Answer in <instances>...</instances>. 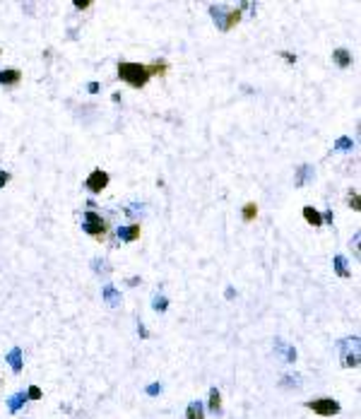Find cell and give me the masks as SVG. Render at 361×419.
<instances>
[{
	"instance_id": "6da1fadb",
	"label": "cell",
	"mask_w": 361,
	"mask_h": 419,
	"mask_svg": "<svg viewBox=\"0 0 361 419\" xmlns=\"http://www.w3.org/2000/svg\"><path fill=\"white\" fill-rule=\"evenodd\" d=\"M118 77L123 79V82H128L130 87L140 89L147 85V79L152 75H149L147 65H142V63H121L118 65Z\"/></svg>"
},
{
	"instance_id": "7a4b0ae2",
	"label": "cell",
	"mask_w": 361,
	"mask_h": 419,
	"mask_svg": "<svg viewBox=\"0 0 361 419\" xmlns=\"http://www.w3.org/2000/svg\"><path fill=\"white\" fill-rule=\"evenodd\" d=\"M210 15H212L214 24L219 27L222 32H229V29H234L236 24L241 22V10H227L224 5H212L210 8Z\"/></svg>"
},
{
	"instance_id": "3957f363",
	"label": "cell",
	"mask_w": 361,
	"mask_h": 419,
	"mask_svg": "<svg viewBox=\"0 0 361 419\" xmlns=\"http://www.w3.org/2000/svg\"><path fill=\"white\" fill-rule=\"evenodd\" d=\"M342 366L345 369H356L359 366V337H345L337 342Z\"/></svg>"
},
{
	"instance_id": "277c9868",
	"label": "cell",
	"mask_w": 361,
	"mask_h": 419,
	"mask_svg": "<svg viewBox=\"0 0 361 419\" xmlns=\"http://www.w3.org/2000/svg\"><path fill=\"white\" fill-rule=\"evenodd\" d=\"M82 229H85L89 236L104 238L106 236V222H104L102 214H96L94 210H89V212H85V217H82Z\"/></svg>"
},
{
	"instance_id": "5b68a950",
	"label": "cell",
	"mask_w": 361,
	"mask_h": 419,
	"mask_svg": "<svg viewBox=\"0 0 361 419\" xmlns=\"http://www.w3.org/2000/svg\"><path fill=\"white\" fill-rule=\"evenodd\" d=\"M308 410H313L315 414H320V417H335L342 407H339L337 400H332V397H315V400H308L306 403Z\"/></svg>"
},
{
	"instance_id": "8992f818",
	"label": "cell",
	"mask_w": 361,
	"mask_h": 419,
	"mask_svg": "<svg viewBox=\"0 0 361 419\" xmlns=\"http://www.w3.org/2000/svg\"><path fill=\"white\" fill-rule=\"evenodd\" d=\"M85 186H87V190H89V193H102V190L109 186V174H106V171H102V169H94L92 174L87 176Z\"/></svg>"
},
{
	"instance_id": "52a82bcc",
	"label": "cell",
	"mask_w": 361,
	"mask_h": 419,
	"mask_svg": "<svg viewBox=\"0 0 361 419\" xmlns=\"http://www.w3.org/2000/svg\"><path fill=\"white\" fill-rule=\"evenodd\" d=\"M19 79H22V72L17 68L0 70V85H5V87H15V85H19Z\"/></svg>"
},
{
	"instance_id": "ba28073f",
	"label": "cell",
	"mask_w": 361,
	"mask_h": 419,
	"mask_svg": "<svg viewBox=\"0 0 361 419\" xmlns=\"http://www.w3.org/2000/svg\"><path fill=\"white\" fill-rule=\"evenodd\" d=\"M5 359H8L10 369H12V371H15V373H19V371H22V349H19V347H12V349H10Z\"/></svg>"
},
{
	"instance_id": "9c48e42d",
	"label": "cell",
	"mask_w": 361,
	"mask_h": 419,
	"mask_svg": "<svg viewBox=\"0 0 361 419\" xmlns=\"http://www.w3.org/2000/svg\"><path fill=\"white\" fill-rule=\"evenodd\" d=\"M275 352L284 356V362H296V349L289 347L284 340H275Z\"/></svg>"
},
{
	"instance_id": "30bf717a",
	"label": "cell",
	"mask_w": 361,
	"mask_h": 419,
	"mask_svg": "<svg viewBox=\"0 0 361 419\" xmlns=\"http://www.w3.org/2000/svg\"><path fill=\"white\" fill-rule=\"evenodd\" d=\"M118 238H121V241H135V238H140V224L121 227V229H118Z\"/></svg>"
},
{
	"instance_id": "8fae6325",
	"label": "cell",
	"mask_w": 361,
	"mask_h": 419,
	"mask_svg": "<svg viewBox=\"0 0 361 419\" xmlns=\"http://www.w3.org/2000/svg\"><path fill=\"white\" fill-rule=\"evenodd\" d=\"M102 294H104V299H106V304H109V306H118V304H121V294H118V292H116V287L109 285V282L104 285Z\"/></svg>"
},
{
	"instance_id": "7c38bea8",
	"label": "cell",
	"mask_w": 361,
	"mask_h": 419,
	"mask_svg": "<svg viewBox=\"0 0 361 419\" xmlns=\"http://www.w3.org/2000/svg\"><path fill=\"white\" fill-rule=\"evenodd\" d=\"M332 61H335V65H339V68H349V65H352V55H349L347 48H337V51H332Z\"/></svg>"
},
{
	"instance_id": "4fadbf2b",
	"label": "cell",
	"mask_w": 361,
	"mask_h": 419,
	"mask_svg": "<svg viewBox=\"0 0 361 419\" xmlns=\"http://www.w3.org/2000/svg\"><path fill=\"white\" fill-rule=\"evenodd\" d=\"M186 419H205V407L200 400H193L186 410Z\"/></svg>"
},
{
	"instance_id": "5bb4252c",
	"label": "cell",
	"mask_w": 361,
	"mask_h": 419,
	"mask_svg": "<svg viewBox=\"0 0 361 419\" xmlns=\"http://www.w3.org/2000/svg\"><path fill=\"white\" fill-rule=\"evenodd\" d=\"M308 178H313V169H311L308 164L298 166V171H296V181H294V183H296L298 188H301V186H306Z\"/></svg>"
},
{
	"instance_id": "9a60e30c",
	"label": "cell",
	"mask_w": 361,
	"mask_h": 419,
	"mask_svg": "<svg viewBox=\"0 0 361 419\" xmlns=\"http://www.w3.org/2000/svg\"><path fill=\"white\" fill-rule=\"evenodd\" d=\"M304 220H306L308 224H313V227H320L323 214L318 212V210H313V207H304Z\"/></svg>"
},
{
	"instance_id": "2e32d148",
	"label": "cell",
	"mask_w": 361,
	"mask_h": 419,
	"mask_svg": "<svg viewBox=\"0 0 361 419\" xmlns=\"http://www.w3.org/2000/svg\"><path fill=\"white\" fill-rule=\"evenodd\" d=\"M24 403H27V393H15L12 397H8V410L10 412H17Z\"/></svg>"
},
{
	"instance_id": "e0dca14e",
	"label": "cell",
	"mask_w": 361,
	"mask_h": 419,
	"mask_svg": "<svg viewBox=\"0 0 361 419\" xmlns=\"http://www.w3.org/2000/svg\"><path fill=\"white\" fill-rule=\"evenodd\" d=\"M219 410H222V395H219V390H217V388H212V390H210V412H214V414H217Z\"/></svg>"
},
{
	"instance_id": "ac0fdd59",
	"label": "cell",
	"mask_w": 361,
	"mask_h": 419,
	"mask_svg": "<svg viewBox=\"0 0 361 419\" xmlns=\"http://www.w3.org/2000/svg\"><path fill=\"white\" fill-rule=\"evenodd\" d=\"M335 272H337L339 277H352V272L347 268V261L342 255H335Z\"/></svg>"
},
{
	"instance_id": "d6986e66",
	"label": "cell",
	"mask_w": 361,
	"mask_h": 419,
	"mask_svg": "<svg viewBox=\"0 0 361 419\" xmlns=\"http://www.w3.org/2000/svg\"><path fill=\"white\" fill-rule=\"evenodd\" d=\"M255 214H258V205H255V203H246L244 205V220L251 222V220H255Z\"/></svg>"
},
{
	"instance_id": "ffe728a7",
	"label": "cell",
	"mask_w": 361,
	"mask_h": 419,
	"mask_svg": "<svg viewBox=\"0 0 361 419\" xmlns=\"http://www.w3.org/2000/svg\"><path fill=\"white\" fill-rule=\"evenodd\" d=\"M152 306H154V311L164 313V311L169 309V299H166V296H154V304H152Z\"/></svg>"
},
{
	"instance_id": "44dd1931",
	"label": "cell",
	"mask_w": 361,
	"mask_h": 419,
	"mask_svg": "<svg viewBox=\"0 0 361 419\" xmlns=\"http://www.w3.org/2000/svg\"><path fill=\"white\" fill-rule=\"evenodd\" d=\"M149 68V75H164L166 72V63L164 61H159V63H154V65H147Z\"/></svg>"
},
{
	"instance_id": "7402d4cb",
	"label": "cell",
	"mask_w": 361,
	"mask_h": 419,
	"mask_svg": "<svg viewBox=\"0 0 361 419\" xmlns=\"http://www.w3.org/2000/svg\"><path fill=\"white\" fill-rule=\"evenodd\" d=\"M359 241H361V234L356 231V234H354V238L349 241V246L354 248V258H361V253H359Z\"/></svg>"
},
{
	"instance_id": "603a6c76",
	"label": "cell",
	"mask_w": 361,
	"mask_h": 419,
	"mask_svg": "<svg viewBox=\"0 0 361 419\" xmlns=\"http://www.w3.org/2000/svg\"><path fill=\"white\" fill-rule=\"evenodd\" d=\"M41 397V388L39 386H29V390H27V400H39Z\"/></svg>"
},
{
	"instance_id": "cb8c5ba5",
	"label": "cell",
	"mask_w": 361,
	"mask_h": 419,
	"mask_svg": "<svg viewBox=\"0 0 361 419\" xmlns=\"http://www.w3.org/2000/svg\"><path fill=\"white\" fill-rule=\"evenodd\" d=\"M335 147H337V150H349V147H354V143L349 137H339L337 143H335Z\"/></svg>"
},
{
	"instance_id": "d4e9b609",
	"label": "cell",
	"mask_w": 361,
	"mask_h": 419,
	"mask_svg": "<svg viewBox=\"0 0 361 419\" xmlns=\"http://www.w3.org/2000/svg\"><path fill=\"white\" fill-rule=\"evenodd\" d=\"M349 207H352L354 212H359L361 205H359V195L356 193H349Z\"/></svg>"
},
{
	"instance_id": "484cf974",
	"label": "cell",
	"mask_w": 361,
	"mask_h": 419,
	"mask_svg": "<svg viewBox=\"0 0 361 419\" xmlns=\"http://www.w3.org/2000/svg\"><path fill=\"white\" fill-rule=\"evenodd\" d=\"M282 386L287 388V386H294L296 388L298 386V381H296V376H284V381H282Z\"/></svg>"
},
{
	"instance_id": "4316f807",
	"label": "cell",
	"mask_w": 361,
	"mask_h": 419,
	"mask_svg": "<svg viewBox=\"0 0 361 419\" xmlns=\"http://www.w3.org/2000/svg\"><path fill=\"white\" fill-rule=\"evenodd\" d=\"M157 393H162V386H159V383H152V386H147V395H157Z\"/></svg>"
},
{
	"instance_id": "83f0119b",
	"label": "cell",
	"mask_w": 361,
	"mask_h": 419,
	"mask_svg": "<svg viewBox=\"0 0 361 419\" xmlns=\"http://www.w3.org/2000/svg\"><path fill=\"white\" fill-rule=\"evenodd\" d=\"M279 55H282V58H284V61H287V63H296V55H294V53H289V51H282V53H279Z\"/></svg>"
},
{
	"instance_id": "f1b7e54d",
	"label": "cell",
	"mask_w": 361,
	"mask_h": 419,
	"mask_svg": "<svg viewBox=\"0 0 361 419\" xmlns=\"http://www.w3.org/2000/svg\"><path fill=\"white\" fill-rule=\"evenodd\" d=\"M72 5H75L77 10H85V8H89V0H75Z\"/></svg>"
},
{
	"instance_id": "f546056e",
	"label": "cell",
	"mask_w": 361,
	"mask_h": 419,
	"mask_svg": "<svg viewBox=\"0 0 361 419\" xmlns=\"http://www.w3.org/2000/svg\"><path fill=\"white\" fill-rule=\"evenodd\" d=\"M10 181V174H8V171H3V169H0V188H3V186H5V183H8Z\"/></svg>"
},
{
	"instance_id": "4dcf8cb0",
	"label": "cell",
	"mask_w": 361,
	"mask_h": 419,
	"mask_svg": "<svg viewBox=\"0 0 361 419\" xmlns=\"http://www.w3.org/2000/svg\"><path fill=\"white\" fill-rule=\"evenodd\" d=\"M137 332H140V337H147V330H145V325H137Z\"/></svg>"
},
{
	"instance_id": "1f68e13d",
	"label": "cell",
	"mask_w": 361,
	"mask_h": 419,
	"mask_svg": "<svg viewBox=\"0 0 361 419\" xmlns=\"http://www.w3.org/2000/svg\"><path fill=\"white\" fill-rule=\"evenodd\" d=\"M89 92H92V94H94V92H99V85H96V82H89Z\"/></svg>"
}]
</instances>
